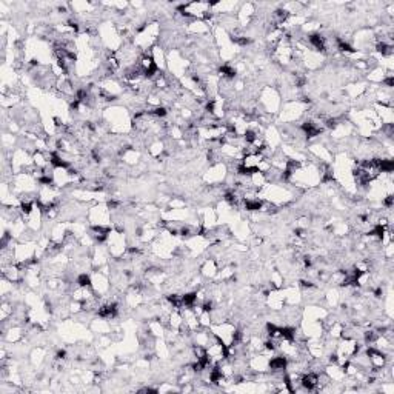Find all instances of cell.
I'll list each match as a JSON object with an SVG mask.
<instances>
[{
  "label": "cell",
  "instance_id": "1",
  "mask_svg": "<svg viewBox=\"0 0 394 394\" xmlns=\"http://www.w3.org/2000/svg\"><path fill=\"white\" fill-rule=\"evenodd\" d=\"M220 267L216 257H208L202 262V265L199 267V274L202 276V279L206 280H213L219 276Z\"/></svg>",
  "mask_w": 394,
  "mask_h": 394
},
{
  "label": "cell",
  "instance_id": "2",
  "mask_svg": "<svg viewBox=\"0 0 394 394\" xmlns=\"http://www.w3.org/2000/svg\"><path fill=\"white\" fill-rule=\"evenodd\" d=\"M46 357V350L43 347H37L30 353V360L33 365H40Z\"/></svg>",
  "mask_w": 394,
  "mask_h": 394
}]
</instances>
